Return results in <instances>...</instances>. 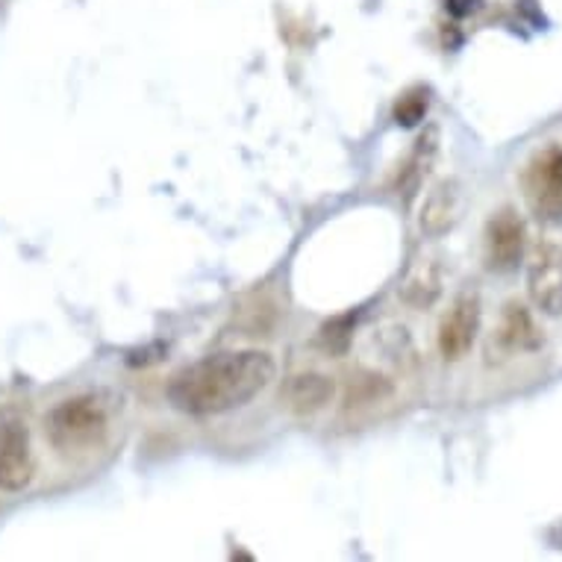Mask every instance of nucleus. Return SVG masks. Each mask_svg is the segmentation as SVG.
I'll use <instances>...</instances> for the list:
<instances>
[{
    "instance_id": "f257e3e1",
    "label": "nucleus",
    "mask_w": 562,
    "mask_h": 562,
    "mask_svg": "<svg viewBox=\"0 0 562 562\" xmlns=\"http://www.w3.org/2000/svg\"><path fill=\"white\" fill-rule=\"evenodd\" d=\"M277 378V362L266 350H227L186 366L168 380L166 397L177 413L222 415L248 406Z\"/></svg>"
},
{
    "instance_id": "f03ea898",
    "label": "nucleus",
    "mask_w": 562,
    "mask_h": 562,
    "mask_svg": "<svg viewBox=\"0 0 562 562\" xmlns=\"http://www.w3.org/2000/svg\"><path fill=\"white\" fill-rule=\"evenodd\" d=\"M47 439L59 453H86L110 436L112 413L101 395L65 397L47 413Z\"/></svg>"
},
{
    "instance_id": "7ed1b4c3",
    "label": "nucleus",
    "mask_w": 562,
    "mask_h": 562,
    "mask_svg": "<svg viewBox=\"0 0 562 562\" xmlns=\"http://www.w3.org/2000/svg\"><path fill=\"white\" fill-rule=\"evenodd\" d=\"M525 198L539 218L560 222L562 218V145L548 142L530 157L525 168Z\"/></svg>"
},
{
    "instance_id": "20e7f679",
    "label": "nucleus",
    "mask_w": 562,
    "mask_h": 562,
    "mask_svg": "<svg viewBox=\"0 0 562 562\" xmlns=\"http://www.w3.org/2000/svg\"><path fill=\"white\" fill-rule=\"evenodd\" d=\"M483 257L486 266L498 274L516 271L518 262L525 259V224L516 215V210L504 206L486 222L483 231Z\"/></svg>"
},
{
    "instance_id": "39448f33",
    "label": "nucleus",
    "mask_w": 562,
    "mask_h": 562,
    "mask_svg": "<svg viewBox=\"0 0 562 562\" xmlns=\"http://www.w3.org/2000/svg\"><path fill=\"white\" fill-rule=\"evenodd\" d=\"M527 289L542 313H562V248L557 241L544 239L536 245L527 266Z\"/></svg>"
},
{
    "instance_id": "423d86ee",
    "label": "nucleus",
    "mask_w": 562,
    "mask_h": 562,
    "mask_svg": "<svg viewBox=\"0 0 562 562\" xmlns=\"http://www.w3.org/2000/svg\"><path fill=\"white\" fill-rule=\"evenodd\" d=\"M480 330V295L462 292L453 297L451 310L439 324V350L445 360H462L477 339Z\"/></svg>"
},
{
    "instance_id": "0eeeda50",
    "label": "nucleus",
    "mask_w": 562,
    "mask_h": 562,
    "mask_svg": "<svg viewBox=\"0 0 562 562\" xmlns=\"http://www.w3.org/2000/svg\"><path fill=\"white\" fill-rule=\"evenodd\" d=\"M36 474L27 427L10 422L0 427V492H24Z\"/></svg>"
},
{
    "instance_id": "6e6552de",
    "label": "nucleus",
    "mask_w": 562,
    "mask_h": 562,
    "mask_svg": "<svg viewBox=\"0 0 562 562\" xmlns=\"http://www.w3.org/2000/svg\"><path fill=\"white\" fill-rule=\"evenodd\" d=\"M542 330L536 327V318L530 315L525 304L509 301L501 313L498 330H495V345L504 353H530V350L542 348Z\"/></svg>"
},
{
    "instance_id": "1a4fd4ad",
    "label": "nucleus",
    "mask_w": 562,
    "mask_h": 562,
    "mask_svg": "<svg viewBox=\"0 0 562 562\" xmlns=\"http://www.w3.org/2000/svg\"><path fill=\"white\" fill-rule=\"evenodd\" d=\"M462 215V186L457 180H442L436 183L425 198L422 206V231L427 236H442L460 222Z\"/></svg>"
},
{
    "instance_id": "9d476101",
    "label": "nucleus",
    "mask_w": 562,
    "mask_h": 562,
    "mask_svg": "<svg viewBox=\"0 0 562 562\" xmlns=\"http://www.w3.org/2000/svg\"><path fill=\"white\" fill-rule=\"evenodd\" d=\"M330 397L333 380L324 378V374H301L289 386V401H292V409H297V413H318V409L330 404Z\"/></svg>"
},
{
    "instance_id": "9b49d317",
    "label": "nucleus",
    "mask_w": 562,
    "mask_h": 562,
    "mask_svg": "<svg viewBox=\"0 0 562 562\" xmlns=\"http://www.w3.org/2000/svg\"><path fill=\"white\" fill-rule=\"evenodd\" d=\"M434 157H436V130H430L427 136L418 138V145H415L413 157H409L406 168H401L397 180H401L404 186H415L418 180H422V175L427 171V166L434 162Z\"/></svg>"
},
{
    "instance_id": "f8f14e48",
    "label": "nucleus",
    "mask_w": 562,
    "mask_h": 562,
    "mask_svg": "<svg viewBox=\"0 0 562 562\" xmlns=\"http://www.w3.org/2000/svg\"><path fill=\"white\" fill-rule=\"evenodd\" d=\"M427 106H430V101H427L425 89H409V92L401 94V101L395 103L397 124H404V127H415L418 121H425Z\"/></svg>"
}]
</instances>
